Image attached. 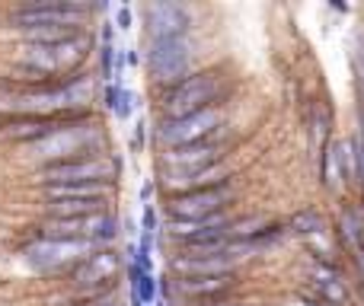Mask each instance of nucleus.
<instances>
[{"instance_id": "nucleus-13", "label": "nucleus", "mask_w": 364, "mask_h": 306, "mask_svg": "<svg viewBox=\"0 0 364 306\" xmlns=\"http://www.w3.org/2000/svg\"><path fill=\"white\" fill-rule=\"evenodd\" d=\"M119 268H122V262H119V256L115 252H109V249H100V252H93V256H87L80 265H74L70 268V275H74V284L77 288H106V284H112L115 281V275H119Z\"/></svg>"}, {"instance_id": "nucleus-1", "label": "nucleus", "mask_w": 364, "mask_h": 306, "mask_svg": "<svg viewBox=\"0 0 364 306\" xmlns=\"http://www.w3.org/2000/svg\"><path fill=\"white\" fill-rule=\"evenodd\" d=\"M87 51H90V38L83 35V32L64 38V42H51V45L26 42L23 48H19V67L29 74L32 87H42V83L70 77L80 67L83 58H87Z\"/></svg>"}, {"instance_id": "nucleus-3", "label": "nucleus", "mask_w": 364, "mask_h": 306, "mask_svg": "<svg viewBox=\"0 0 364 306\" xmlns=\"http://www.w3.org/2000/svg\"><path fill=\"white\" fill-rule=\"evenodd\" d=\"M218 96H220V74L218 70L188 74L164 93V119H182V115L211 109Z\"/></svg>"}, {"instance_id": "nucleus-29", "label": "nucleus", "mask_w": 364, "mask_h": 306, "mask_svg": "<svg viewBox=\"0 0 364 306\" xmlns=\"http://www.w3.org/2000/svg\"><path fill=\"white\" fill-rule=\"evenodd\" d=\"M151 192H154V185L151 182H144V188H141V201H144V204L151 201Z\"/></svg>"}, {"instance_id": "nucleus-28", "label": "nucleus", "mask_w": 364, "mask_h": 306, "mask_svg": "<svg viewBox=\"0 0 364 306\" xmlns=\"http://www.w3.org/2000/svg\"><path fill=\"white\" fill-rule=\"evenodd\" d=\"M355 265H358V271L364 278V249H355Z\"/></svg>"}, {"instance_id": "nucleus-27", "label": "nucleus", "mask_w": 364, "mask_h": 306, "mask_svg": "<svg viewBox=\"0 0 364 306\" xmlns=\"http://www.w3.org/2000/svg\"><path fill=\"white\" fill-rule=\"evenodd\" d=\"M355 217H358V243H361V249H364V211L355 214Z\"/></svg>"}, {"instance_id": "nucleus-22", "label": "nucleus", "mask_w": 364, "mask_h": 306, "mask_svg": "<svg viewBox=\"0 0 364 306\" xmlns=\"http://www.w3.org/2000/svg\"><path fill=\"white\" fill-rule=\"evenodd\" d=\"M291 230L294 233H304V236H310V233H323V220L320 214H297L294 220H291Z\"/></svg>"}, {"instance_id": "nucleus-17", "label": "nucleus", "mask_w": 364, "mask_h": 306, "mask_svg": "<svg viewBox=\"0 0 364 306\" xmlns=\"http://www.w3.org/2000/svg\"><path fill=\"white\" fill-rule=\"evenodd\" d=\"M128 275H132V306H154L157 303V281H154V271H141L138 265H132Z\"/></svg>"}, {"instance_id": "nucleus-20", "label": "nucleus", "mask_w": 364, "mask_h": 306, "mask_svg": "<svg viewBox=\"0 0 364 306\" xmlns=\"http://www.w3.org/2000/svg\"><path fill=\"white\" fill-rule=\"evenodd\" d=\"M230 288V278H182V290L192 297H218Z\"/></svg>"}, {"instance_id": "nucleus-14", "label": "nucleus", "mask_w": 364, "mask_h": 306, "mask_svg": "<svg viewBox=\"0 0 364 306\" xmlns=\"http://www.w3.org/2000/svg\"><path fill=\"white\" fill-rule=\"evenodd\" d=\"M173 265L182 278H230L233 271L230 256H179Z\"/></svg>"}, {"instance_id": "nucleus-4", "label": "nucleus", "mask_w": 364, "mask_h": 306, "mask_svg": "<svg viewBox=\"0 0 364 306\" xmlns=\"http://www.w3.org/2000/svg\"><path fill=\"white\" fill-rule=\"evenodd\" d=\"M45 239H70V243L100 246L119 236V220L109 211L87 214V217H51L42 224Z\"/></svg>"}, {"instance_id": "nucleus-12", "label": "nucleus", "mask_w": 364, "mask_h": 306, "mask_svg": "<svg viewBox=\"0 0 364 306\" xmlns=\"http://www.w3.org/2000/svg\"><path fill=\"white\" fill-rule=\"evenodd\" d=\"M147 19V32H151V42L154 38H176L186 35L188 26H192V16L182 4H173V0H160V4H151L144 10Z\"/></svg>"}, {"instance_id": "nucleus-25", "label": "nucleus", "mask_w": 364, "mask_h": 306, "mask_svg": "<svg viewBox=\"0 0 364 306\" xmlns=\"http://www.w3.org/2000/svg\"><path fill=\"white\" fill-rule=\"evenodd\" d=\"M132 6H119V10H115V26H119L122 32H128L132 29Z\"/></svg>"}, {"instance_id": "nucleus-30", "label": "nucleus", "mask_w": 364, "mask_h": 306, "mask_svg": "<svg viewBox=\"0 0 364 306\" xmlns=\"http://www.w3.org/2000/svg\"><path fill=\"white\" fill-rule=\"evenodd\" d=\"M4 121H6V119H4V115H0V128H4Z\"/></svg>"}, {"instance_id": "nucleus-8", "label": "nucleus", "mask_w": 364, "mask_h": 306, "mask_svg": "<svg viewBox=\"0 0 364 306\" xmlns=\"http://www.w3.org/2000/svg\"><path fill=\"white\" fill-rule=\"evenodd\" d=\"M188 64H192V42L188 35L176 38H154L147 45V70L151 80L157 83H179L182 77H188Z\"/></svg>"}, {"instance_id": "nucleus-16", "label": "nucleus", "mask_w": 364, "mask_h": 306, "mask_svg": "<svg viewBox=\"0 0 364 306\" xmlns=\"http://www.w3.org/2000/svg\"><path fill=\"white\" fill-rule=\"evenodd\" d=\"M109 185L102 182H77V185H45L48 201H106Z\"/></svg>"}, {"instance_id": "nucleus-11", "label": "nucleus", "mask_w": 364, "mask_h": 306, "mask_svg": "<svg viewBox=\"0 0 364 306\" xmlns=\"http://www.w3.org/2000/svg\"><path fill=\"white\" fill-rule=\"evenodd\" d=\"M214 131H220V109H201V112L182 115V119H164L160 125V141L166 147H182V144H195V141L211 138Z\"/></svg>"}, {"instance_id": "nucleus-23", "label": "nucleus", "mask_w": 364, "mask_h": 306, "mask_svg": "<svg viewBox=\"0 0 364 306\" xmlns=\"http://www.w3.org/2000/svg\"><path fill=\"white\" fill-rule=\"evenodd\" d=\"M112 112L119 115L122 121H128V119H132V112H134V93H132V89H125V87H122L119 102H115V109H112Z\"/></svg>"}, {"instance_id": "nucleus-18", "label": "nucleus", "mask_w": 364, "mask_h": 306, "mask_svg": "<svg viewBox=\"0 0 364 306\" xmlns=\"http://www.w3.org/2000/svg\"><path fill=\"white\" fill-rule=\"evenodd\" d=\"M314 284L320 288V297L326 303H346L348 300V290H346V284L336 278V271H329V268H314Z\"/></svg>"}, {"instance_id": "nucleus-33", "label": "nucleus", "mask_w": 364, "mask_h": 306, "mask_svg": "<svg viewBox=\"0 0 364 306\" xmlns=\"http://www.w3.org/2000/svg\"><path fill=\"white\" fill-rule=\"evenodd\" d=\"M106 306H109V303H106Z\"/></svg>"}, {"instance_id": "nucleus-7", "label": "nucleus", "mask_w": 364, "mask_h": 306, "mask_svg": "<svg viewBox=\"0 0 364 306\" xmlns=\"http://www.w3.org/2000/svg\"><path fill=\"white\" fill-rule=\"evenodd\" d=\"M115 175H119V163L109 160V156L90 153V156H77V160L42 166L38 179H42V185H77V182H102V185H112Z\"/></svg>"}, {"instance_id": "nucleus-6", "label": "nucleus", "mask_w": 364, "mask_h": 306, "mask_svg": "<svg viewBox=\"0 0 364 306\" xmlns=\"http://www.w3.org/2000/svg\"><path fill=\"white\" fill-rule=\"evenodd\" d=\"M87 13L90 6L74 4V0H32V4H23L10 13V23L19 32L48 29V26H77L80 29Z\"/></svg>"}, {"instance_id": "nucleus-9", "label": "nucleus", "mask_w": 364, "mask_h": 306, "mask_svg": "<svg viewBox=\"0 0 364 306\" xmlns=\"http://www.w3.org/2000/svg\"><path fill=\"white\" fill-rule=\"evenodd\" d=\"M96 246L90 243H70V239H45L38 236L36 243L26 246V262L38 271H64L80 265L87 256H93Z\"/></svg>"}, {"instance_id": "nucleus-19", "label": "nucleus", "mask_w": 364, "mask_h": 306, "mask_svg": "<svg viewBox=\"0 0 364 306\" xmlns=\"http://www.w3.org/2000/svg\"><path fill=\"white\" fill-rule=\"evenodd\" d=\"M51 217H87L106 211V201H48Z\"/></svg>"}, {"instance_id": "nucleus-21", "label": "nucleus", "mask_w": 364, "mask_h": 306, "mask_svg": "<svg viewBox=\"0 0 364 306\" xmlns=\"http://www.w3.org/2000/svg\"><path fill=\"white\" fill-rule=\"evenodd\" d=\"M115 58H119V48L112 45V23H106L102 26V48H100V67L106 83H115Z\"/></svg>"}, {"instance_id": "nucleus-10", "label": "nucleus", "mask_w": 364, "mask_h": 306, "mask_svg": "<svg viewBox=\"0 0 364 306\" xmlns=\"http://www.w3.org/2000/svg\"><path fill=\"white\" fill-rule=\"evenodd\" d=\"M233 201L230 182L224 185H211V188H192V192H179L166 201L173 220H201L211 217V214H220L227 204Z\"/></svg>"}, {"instance_id": "nucleus-5", "label": "nucleus", "mask_w": 364, "mask_h": 306, "mask_svg": "<svg viewBox=\"0 0 364 306\" xmlns=\"http://www.w3.org/2000/svg\"><path fill=\"white\" fill-rule=\"evenodd\" d=\"M230 138L224 131H214L211 138L195 141V144H182V147H170L164 156V169H166V182H182L188 175L201 173L205 166L218 163V156L227 151Z\"/></svg>"}, {"instance_id": "nucleus-2", "label": "nucleus", "mask_w": 364, "mask_h": 306, "mask_svg": "<svg viewBox=\"0 0 364 306\" xmlns=\"http://www.w3.org/2000/svg\"><path fill=\"white\" fill-rule=\"evenodd\" d=\"M100 144H102V134L96 131L90 121H68V125L58 121L55 131H48L45 138H38L36 144H29V151L36 160L51 166V163H64V160H77V156L96 153Z\"/></svg>"}, {"instance_id": "nucleus-32", "label": "nucleus", "mask_w": 364, "mask_h": 306, "mask_svg": "<svg viewBox=\"0 0 364 306\" xmlns=\"http://www.w3.org/2000/svg\"><path fill=\"white\" fill-rule=\"evenodd\" d=\"M0 87H4V80H0Z\"/></svg>"}, {"instance_id": "nucleus-26", "label": "nucleus", "mask_w": 364, "mask_h": 306, "mask_svg": "<svg viewBox=\"0 0 364 306\" xmlns=\"http://www.w3.org/2000/svg\"><path fill=\"white\" fill-rule=\"evenodd\" d=\"M144 141H147V125L144 119L134 125V138H132V151H144Z\"/></svg>"}, {"instance_id": "nucleus-24", "label": "nucleus", "mask_w": 364, "mask_h": 306, "mask_svg": "<svg viewBox=\"0 0 364 306\" xmlns=\"http://www.w3.org/2000/svg\"><path fill=\"white\" fill-rule=\"evenodd\" d=\"M144 236H157V211L151 204H144Z\"/></svg>"}, {"instance_id": "nucleus-31", "label": "nucleus", "mask_w": 364, "mask_h": 306, "mask_svg": "<svg viewBox=\"0 0 364 306\" xmlns=\"http://www.w3.org/2000/svg\"><path fill=\"white\" fill-rule=\"evenodd\" d=\"M220 306H233V303H220Z\"/></svg>"}, {"instance_id": "nucleus-15", "label": "nucleus", "mask_w": 364, "mask_h": 306, "mask_svg": "<svg viewBox=\"0 0 364 306\" xmlns=\"http://www.w3.org/2000/svg\"><path fill=\"white\" fill-rule=\"evenodd\" d=\"M58 121L55 119H38V115H13L4 121L6 138L13 141H26V144H36L38 138H45L48 131H55Z\"/></svg>"}]
</instances>
